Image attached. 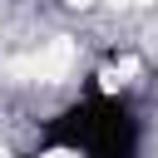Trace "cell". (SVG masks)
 I'll return each mask as SVG.
<instances>
[{"label":"cell","instance_id":"4","mask_svg":"<svg viewBox=\"0 0 158 158\" xmlns=\"http://www.w3.org/2000/svg\"><path fill=\"white\" fill-rule=\"evenodd\" d=\"M64 5H74V10H89V5H94V0H64Z\"/></svg>","mask_w":158,"mask_h":158},{"label":"cell","instance_id":"2","mask_svg":"<svg viewBox=\"0 0 158 158\" xmlns=\"http://www.w3.org/2000/svg\"><path fill=\"white\" fill-rule=\"evenodd\" d=\"M133 74H138V59H133V54H123V59H114V64L104 69V89H118V84H128Z\"/></svg>","mask_w":158,"mask_h":158},{"label":"cell","instance_id":"1","mask_svg":"<svg viewBox=\"0 0 158 158\" xmlns=\"http://www.w3.org/2000/svg\"><path fill=\"white\" fill-rule=\"evenodd\" d=\"M69 64H74V44H69V40H49V44H40L35 54L15 59V64H10V74L35 79V84H59V79L69 74Z\"/></svg>","mask_w":158,"mask_h":158},{"label":"cell","instance_id":"5","mask_svg":"<svg viewBox=\"0 0 158 158\" xmlns=\"http://www.w3.org/2000/svg\"><path fill=\"white\" fill-rule=\"evenodd\" d=\"M118 5H148V0H118Z\"/></svg>","mask_w":158,"mask_h":158},{"label":"cell","instance_id":"3","mask_svg":"<svg viewBox=\"0 0 158 158\" xmlns=\"http://www.w3.org/2000/svg\"><path fill=\"white\" fill-rule=\"evenodd\" d=\"M40 158H79V153H69V148H49V153H40Z\"/></svg>","mask_w":158,"mask_h":158}]
</instances>
